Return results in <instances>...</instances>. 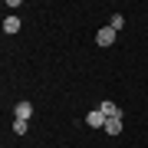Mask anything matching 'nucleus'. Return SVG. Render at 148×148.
Returning a JSON list of instances; mask_svg holds the SVG:
<instances>
[{
	"mask_svg": "<svg viewBox=\"0 0 148 148\" xmlns=\"http://www.w3.org/2000/svg\"><path fill=\"white\" fill-rule=\"evenodd\" d=\"M95 43H99V46H112V43H115V30H112V27H102L99 33H95Z\"/></svg>",
	"mask_w": 148,
	"mask_h": 148,
	"instance_id": "f257e3e1",
	"label": "nucleus"
},
{
	"mask_svg": "<svg viewBox=\"0 0 148 148\" xmlns=\"http://www.w3.org/2000/svg\"><path fill=\"white\" fill-rule=\"evenodd\" d=\"M86 122H89V125H92V128H106V122H109V119H106V115H102V109H92V112H89V115H86Z\"/></svg>",
	"mask_w": 148,
	"mask_h": 148,
	"instance_id": "f03ea898",
	"label": "nucleus"
},
{
	"mask_svg": "<svg viewBox=\"0 0 148 148\" xmlns=\"http://www.w3.org/2000/svg\"><path fill=\"white\" fill-rule=\"evenodd\" d=\"M99 109H102V115H106V119H122V109L115 106V102H102Z\"/></svg>",
	"mask_w": 148,
	"mask_h": 148,
	"instance_id": "7ed1b4c3",
	"label": "nucleus"
},
{
	"mask_svg": "<svg viewBox=\"0 0 148 148\" xmlns=\"http://www.w3.org/2000/svg\"><path fill=\"white\" fill-rule=\"evenodd\" d=\"M13 112H16V119H27V122H30V115H33V102H16Z\"/></svg>",
	"mask_w": 148,
	"mask_h": 148,
	"instance_id": "20e7f679",
	"label": "nucleus"
},
{
	"mask_svg": "<svg viewBox=\"0 0 148 148\" xmlns=\"http://www.w3.org/2000/svg\"><path fill=\"white\" fill-rule=\"evenodd\" d=\"M20 30V16H7L3 20V33H16Z\"/></svg>",
	"mask_w": 148,
	"mask_h": 148,
	"instance_id": "39448f33",
	"label": "nucleus"
},
{
	"mask_svg": "<svg viewBox=\"0 0 148 148\" xmlns=\"http://www.w3.org/2000/svg\"><path fill=\"white\" fill-rule=\"evenodd\" d=\"M27 128H30L27 119H13V135H27Z\"/></svg>",
	"mask_w": 148,
	"mask_h": 148,
	"instance_id": "423d86ee",
	"label": "nucleus"
},
{
	"mask_svg": "<svg viewBox=\"0 0 148 148\" xmlns=\"http://www.w3.org/2000/svg\"><path fill=\"white\" fill-rule=\"evenodd\" d=\"M106 132H109V135H119V132H122V119H109V122H106Z\"/></svg>",
	"mask_w": 148,
	"mask_h": 148,
	"instance_id": "0eeeda50",
	"label": "nucleus"
},
{
	"mask_svg": "<svg viewBox=\"0 0 148 148\" xmlns=\"http://www.w3.org/2000/svg\"><path fill=\"white\" fill-rule=\"evenodd\" d=\"M109 27H112V30L119 33L122 27H125V16H122V13H112V23H109Z\"/></svg>",
	"mask_w": 148,
	"mask_h": 148,
	"instance_id": "6e6552de",
	"label": "nucleus"
}]
</instances>
